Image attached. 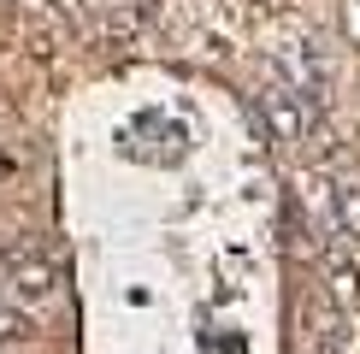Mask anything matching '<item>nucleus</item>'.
<instances>
[{
    "label": "nucleus",
    "mask_w": 360,
    "mask_h": 354,
    "mask_svg": "<svg viewBox=\"0 0 360 354\" xmlns=\"http://www.w3.org/2000/svg\"><path fill=\"white\" fill-rule=\"evenodd\" d=\"M331 201H337V225H342V236H349V242H360V183H337Z\"/></svg>",
    "instance_id": "7ed1b4c3"
},
{
    "label": "nucleus",
    "mask_w": 360,
    "mask_h": 354,
    "mask_svg": "<svg viewBox=\"0 0 360 354\" xmlns=\"http://www.w3.org/2000/svg\"><path fill=\"white\" fill-rule=\"evenodd\" d=\"M266 112L278 118V130H283L290 142L307 130V107H295V95H283V88H272V95H266Z\"/></svg>",
    "instance_id": "f03ea898"
},
{
    "label": "nucleus",
    "mask_w": 360,
    "mask_h": 354,
    "mask_svg": "<svg viewBox=\"0 0 360 354\" xmlns=\"http://www.w3.org/2000/svg\"><path fill=\"white\" fill-rule=\"evenodd\" d=\"M53 284H59L53 260L36 254L30 242H18V248H6V254H0V289H6L12 301H48Z\"/></svg>",
    "instance_id": "f257e3e1"
}]
</instances>
